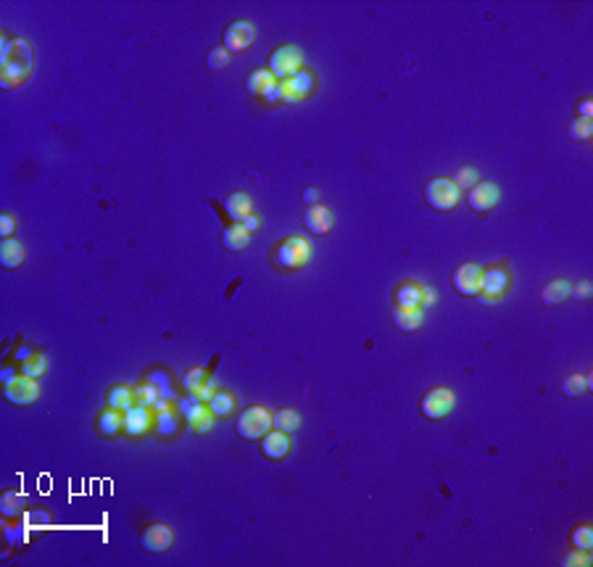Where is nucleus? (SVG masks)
Segmentation results:
<instances>
[{
	"instance_id": "f257e3e1",
	"label": "nucleus",
	"mask_w": 593,
	"mask_h": 567,
	"mask_svg": "<svg viewBox=\"0 0 593 567\" xmlns=\"http://www.w3.org/2000/svg\"><path fill=\"white\" fill-rule=\"evenodd\" d=\"M32 45L27 40H21V37L3 40V53H0V85H3V90L21 85L32 74Z\"/></svg>"
},
{
	"instance_id": "f03ea898",
	"label": "nucleus",
	"mask_w": 593,
	"mask_h": 567,
	"mask_svg": "<svg viewBox=\"0 0 593 567\" xmlns=\"http://www.w3.org/2000/svg\"><path fill=\"white\" fill-rule=\"evenodd\" d=\"M459 198H461V190L454 185V180L448 177H433L427 185H424V201L435 211H451L457 208Z\"/></svg>"
},
{
	"instance_id": "7ed1b4c3",
	"label": "nucleus",
	"mask_w": 593,
	"mask_h": 567,
	"mask_svg": "<svg viewBox=\"0 0 593 567\" xmlns=\"http://www.w3.org/2000/svg\"><path fill=\"white\" fill-rule=\"evenodd\" d=\"M271 430V412L267 407H248L237 417V435L245 441L264 438Z\"/></svg>"
},
{
	"instance_id": "20e7f679",
	"label": "nucleus",
	"mask_w": 593,
	"mask_h": 567,
	"mask_svg": "<svg viewBox=\"0 0 593 567\" xmlns=\"http://www.w3.org/2000/svg\"><path fill=\"white\" fill-rule=\"evenodd\" d=\"M511 288V277L504 267H491V269H483V280H480V293L477 298L488 306V304H496L501 301L504 295Z\"/></svg>"
},
{
	"instance_id": "39448f33",
	"label": "nucleus",
	"mask_w": 593,
	"mask_h": 567,
	"mask_svg": "<svg viewBox=\"0 0 593 567\" xmlns=\"http://www.w3.org/2000/svg\"><path fill=\"white\" fill-rule=\"evenodd\" d=\"M311 258V245L306 238L301 235H293V238H285L282 245L277 248V261L285 267V269H301L308 264Z\"/></svg>"
},
{
	"instance_id": "423d86ee",
	"label": "nucleus",
	"mask_w": 593,
	"mask_h": 567,
	"mask_svg": "<svg viewBox=\"0 0 593 567\" xmlns=\"http://www.w3.org/2000/svg\"><path fill=\"white\" fill-rule=\"evenodd\" d=\"M174 404H177V412L185 414L187 428L193 430V433H208V428L214 425V412L206 404H201V401H193L187 396V398H177Z\"/></svg>"
},
{
	"instance_id": "0eeeda50",
	"label": "nucleus",
	"mask_w": 593,
	"mask_h": 567,
	"mask_svg": "<svg viewBox=\"0 0 593 567\" xmlns=\"http://www.w3.org/2000/svg\"><path fill=\"white\" fill-rule=\"evenodd\" d=\"M454 404H457V398H454L451 388H433V391L424 394L420 409H422L427 420H443V417H448L454 412Z\"/></svg>"
},
{
	"instance_id": "6e6552de",
	"label": "nucleus",
	"mask_w": 593,
	"mask_h": 567,
	"mask_svg": "<svg viewBox=\"0 0 593 567\" xmlns=\"http://www.w3.org/2000/svg\"><path fill=\"white\" fill-rule=\"evenodd\" d=\"M277 85H280V101L282 104H298V101H304L306 95L314 90V74L301 69L298 74L288 77V80H280Z\"/></svg>"
},
{
	"instance_id": "1a4fd4ad",
	"label": "nucleus",
	"mask_w": 593,
	"mask_h": 567,
	"mask_svg": "<svg viewBox=\"0 0 593 567\" xmlns=\"http://www.w3.org/2000/svg\"><path fill=\"white\" fill-rule=\"evenodd\" d=\"M269 71L274 74L277 82H280V80H288L293 74H298V71H301V51H298V48H290V45L271 51Z\"/></svg>"
},
{
	"instance_id": "9d476101",
	"label": "nucleus",
	"mask_w": 593,
	"mask_h": 567,
	"mask_svg": "<svg viewBox=\"0 0 593 567\" xmlns=\"http://www.w3.org/2000/svg\"><path fill=\"white\" fill-rule=\"evenodd\" d=\"M37 396H40L37 380L27 378V375H21V372H19L11 383H5V398H8L11 404H16V407H29V404L37 401Z\"/></svg>"
},
{
	"instance_id": "9b49d317",
	"label": "nucleus",
	"mask_w": 593,
	"mask_h": 567,
	"mask_svg": "<svg viewBox=\"0 0 593 567\" xmlns=\"http://www.w3.org/2000/svg\"><path fill=\"white\" fill-rule=\"evenodd\" d=\"M254 40H256V27L251 21H232L224 29V51L243 53L245 48H251Z\"/></svg>"
},
{
	"instance_id": "f8f14e48",
	"label": "nucleus",
	"mask_w": 593,
	"mask_h": 567,
	"mask_svg": "<svg viewBox=\"0 0 593 567\" xmlns=\"http://www.w3.org/2000/svg\"><path fill=\"white\" fill-rule=\"evenodd\" d=\"M396 301L398 304H409V306H433L435 304V293L430 285H420V282H401V288L396 291Z\"/></svg>"
},
{
	"instance_id": "ddd939ff",
	"label": "nucleus",
	"mask_w": 593,
	"mask_h": 567,
	"mask_svg": "<svg viewBox=\"0 0 593 567\" xmlns=\"http://www.w3.org/2000/svg\"><path fill=\"white\" fill-rule=\"evenodd\" d=\"M480 280H483V269L477 267V264H461L457 267V272H454V291L459 295H467V298H472L480 293Z\"/></svg>"
},
{
	"instance_id": "4468645a",
	"label": "nucleus",
	"mask_w": 593,
	"mask_h": 567,
	"mask_svg": "<svg viewBox=\"0 0 593 567\" xmlns=\"http://www.w3.org/2000/svg\"><path fill=\"white\" fill-rule=\"evenodd\" d=\"M171 544H174V531L167 525H148L140 535V546L151 554L171 549Z\"/></svg>"
},
{
	"instance_id": "2eb2a0df",
	"label": "nucleus",
	"mask_w": 593,
	"mask_h": 567,
	"mask_svg": "<svg viewBox=\"0 0 593 567\" xmlns=\"http://www.w3.org/2000/svg\"><path fill=\"white\" fill-rule=\"evenodd\" d=\"M498 198H501V190L496 188L493 182H477V185L467 193V204H470L474 211H480V214L496 208Z\"/></svg>"
},
{
	"instance_id": "dca6fc26",
	"label": "nucleus",
	"mask_w": 593,
	"mask_h": 567,
	"mask_svg": "<svg viewBox=\"0 0 593 567\" xmlns=\"http://www.w3.org/2000/svg\"><path fill=\"white\" fill-rule=\"evenodd\" d=\"M304 224L311 235H327L335 224V217L332 211L324 206V204H317V206H308L304 214Z\"/></svg>"
},
{
	"instance_id": "f3484780",
	"label": "nucleus",
	"mask_w": 593,
	"mask_h": 567,
	"mask_svg": "<svg viewBox=\"0 0 593 567\" xmlns=\"http://www.w3.org/2000/svg\"><path fill=\"white\" fill-rule=\"evenodd\" d=\"M424 309L422 306H409V304H396L393 309V322L401 333H414L417 327L422 325Z\"/></svg>"
},
{
	"instance_id": "a211bd4d",
	"label": "nucleus",
	"mask_w": 593,
	"mask_h": 567,
	"mask_svg": "<svg viewBox=\"0 0 593 567\" xmlns=\"http://www.w3.org/2000/svg\"><path fill=\"white\" fill-rule=\"evenodd\" d=\"M151 428V409L148 407H130L127 412H124V433H130V435H143V433H148Z\"/></svg>"
},
{
	"instance_id": "6ab92c4d",
	"label": "nucleus",
	"mask_w": 593,
	"mask_h": 567,
	"mask_svg": "<svg viewBox=\"0 0 593 567\" xmlns=\"http://www.w3.org/2000/svg\"><path fill=\"white\" fill-rule=\"evenodd\" d=\"M264 454L274 459V462H280V459H285L290 454V435L285 430H274V433H267L264 435Z\"/></svg>"
},
{
	"instance_id": "aec40b11",
	"label": "nucleus",
	"mask_w": 593,
	"mask_h": 567,
	"mask_svg": "<svg viewBox=\"0 0 593 567\" xmlns=\"http://www.w3.org/2000/svg\"><path fill=\"white\" fill-rule=\"evenodd\" d=\"M24 261H27L24 243L14 241V238H5V241L0 243V264H3V269H16Z\"/></svg>"
},
{
	"instance_id": "412c9836",
	"label": "nucleus",
	"mask_w": 593,
	"mask_h": 567,
	"mask_svg": "<svg viewBox=\"0 0 593 567\" xmlns=\"http://www.w3.org/2000/svg\"><path fill=\"white\" fill-rule=\"evenodd\" d=\"M274 85H277V80H274V74H271L269 69H256V71H251L248 80H245V90H248L251 95H258V98H264Z\"/></svg>"
},
{
	"instance_id": "4be33fe9",
	"label": "nucleus",
	"mask_w": 593,
	"mask_h": 567,
	"mask_svg": "<svg viewBox=\"0 0 593 567\" xmlns=\"http://www.w3.org/2000/svg\"><path fill=\"white\" fill-rule=\"evenodd\" d=\"M248 238H251V232L240 222H232L230 227H224V232H221V243H224L227 251H243L248 245Z\"/></svg>"
},
{
	"instance_id": "5701e85b",
	"label": "nucleus",
	"mask_w": 593,
	"mask_h": 567,
	"mask_svg": "<svg viewBox=\"0 0 593 567\" xmlns=\"http://www.w3.org/2000/svg\"><path fill=\"white\" fill-rule=\"evenodd\" d=\"M224 211L230 214L232 222H243L251 214V198L245 193H232L224 198Z\"/></svg>"
},
{
	"instance_id": "b1692460",
	"label": "nucleus",
	"mask_w": 593,
	"mask_h": 567,
	"mask_svg": "<svg viewBox=\"0 0 593 567\" xmlns=\"http://www.w3.org/2000/svg\"><path fill=\"white\" fill-rule=\"evenodd\" d=\"M108 407L111 409H119V412H127L130 407H135V388L130 385H114L108 391Z\"/></svg>"
},
{
	"instance_id": "393cba45",
	"label": "nucleus",
	"mask_w": 593,
	"mask_h": 567,
	"mask_svg": "<svg viewBox=\"0 0 593 567\" xmlns=\"http://www.w3.org/2000/svg\"><path fill=\"white\" fill-rule=\"evenodd\" d=\"M24 507H27V498H24V494H19V491H5L3 498H0V512H3V517H8V520H16V517L24 512Z\"/></svg>"
},
{
	"instance_id": "a878e982",
	"label": "nucleus",
	"mask_w": 593,
	"mask_h": 567,
	"mask_svg": "<svg viewBox=\"0 0 593 567\" xmlns=\"http://www.w3.org/2000/svg\"><path fill=\"white\" fill-rule=\"evenodd\" d=\"M572 293V282H567V280H551L546 288H543V304H561L567 295Z\"/></svg>"
},
{
	"instance_id": "bb28decb",
	"label": "nucleus",
	"mask_w": 593,
	"mask_h": 567,
	"mask_svg": "<svg viewBox=\"0 0 593 567\" xmlns=\"http://www.w3.org/2000/svg\"><path fill=\"white\" fill-rule=\"evenodd\" d=\"M237 407V398L235 394H230V391H217L214 398L208 401V409L214 412V417H227V414H232Z\"/></svg>"
},
{
	"instance_id": "cd10ccee",
	"label": "nucleus",
	"mask_w": 593,
	"mask_h": 567,
	"mask_svg": "<svg viewBox=\"0 0 593 567\" xmlns=\"http://www.w3.org/2000/svg\"><path fill=\"white\" fill-rule=\"evenodd\" d=\"M98 430H101L103 435H117L119 430H124V414L119 412V409H106V412L98 417Z\"/></svg>"
},
{
	"instance_id": "c85d7f7f",
	"label": "nucleus",
	"mask_w": 593,
	"mask_h": 567,
	"mask_svg": "<svg viewBox=\"0 0 593 567\" xmlns=\"http://www.w3.org/2000/svg\"><path fill=\"white\" fill-rule=\"evenodd\" d=\"M271 425L277 430H285V433H295L301 428V414L295 409H280L277 414H271Z\"/></svg>"
},
{
	"instance_id": "c756f323",
	"label": "nucleus",
	"mask_w": 593,
	"mask_h": 567,
	"mask_svg": "<svg viewBox=\"0 0 593 567\" xmlns=\"http://www.w3.org/2000/svg\"><path fill=\"white\" fill-rule=\"evenodd\" d=\"M48 367H51V364H48V359H45L43 354H34L32 359L24 361V367H21V375H27V378L37 380V378H43V375L48 372Z\"/></svg>"
},
{
	"instance_id": "7c9ffc66",
	"label": "nucleus",
	"mask_w": 593,
	"mask_h": 567,
	"mask_svg": "<svg viewBox=\"0 0 593 567\" xmlns=\"http://www.w3.org/2000/svg\"><path fill=\"white\" fill-rule=\"evenodd\" d=\"M148 383L156 385V391H158L161 398H167V401H177V394L171 391V380L167 372H151V375H148Z\"/></svg>"
},
{
	"instance_id": "2f4dec72",
	"label": "nucleus",
	"mask_w": 593,
	"mask_h": 567,
	"mask_svg": "<svg viewBox=\"0 0 593 567\" xmlns=\"http://www.w3.org/2000/svg\"><path fill=\"white\" fill-rule=\"evenodd\" d=\"M158 398H161V396L156 391V385L148 383V380H145L143 385H135V404H140V407H148V409H151Z\"/></svg>"
},
{
	"instance_id": "473e14b6",
	"label": "nucleus",
	"mask_w": 593,
	"mask_h": 567,
	"mask_svg": "<svg viewBox=\"0 0 593 567\" xmlns=\"http://www.w3.org/2000/svg\"><path fill=\"white\" fill-rule=\"evenodd\" d=\"M177 412L174 409H164V412H156V430L158 435H171L177 430Z\"/></svg>"
},
{
	"instance_id": "72a5a7b5",
	"label": "nucleus",
	"mask_w": 593,
	"mask_h": 567,
	"mask_svg": "<svg viewBox=\"0 0 593 567\" xmlns=\"http://www.w3.org/2000/svg\"><path fill=\"white\" fill-rule=\"evenodd\" d=\"M454 180V185H457L459 190H472L477 182H480V174H477V169H472V167H464V169H459L457 177H451Z\"/></svg>"
},
{
	"instance_id": "f704fd0d",
	"label": "nucleus",
	"mask_w": 593,
	"mask_h": 567,
	"mask_svg": "<svg viewBox=\"0 0 593 567\" xmlns=\"http://www.w3.org/2000/svg\"><path fill=\"white\" fill-rule=\"evenodd\" d=\"M591 135H593V121L591 119H580V117H577V119L570 124V138L577 140V143H585Z\"/></svg>"
},
{
	"instance_id": "c9c22d12",
	"label": "nucleus",
	"mask_w": 593,
	"mask_h": 567,
	"mask_svg": "<svg viewBox=\"0 0 593 567\" xmlns=\"http://www.w3.org/2000/svg\"><path fill=\"white\" fill-rule=\"evenodd\" d=\"M206 378H208V375H206L204 367H195V370H190L185 378H182V385H185L187 394H193V391H198V388L204 385Z\"/></svg>"
},
{
	"instance_id": "e433bc0d",
	"label": "nucleus",
	"mask_w": 593,
	"mask_h": 567,
	"mask_svg": "<svg viewBox=\"0 0 593 567\" xmlns=\"http://www.w3.org/2000/svg\"><path fill=\"white\" fill-rule=\"evenodd\" d=\"M214 394H217V380L214 378H206V383L198 388V391H193V394H187L193 401H201V404H208L211 398H214Z\"/></svg>"
},
{
	"instance_id": "4c0bfd02",
	"label": "nucleus",
	"mask_w": 593,
	"mask_h": 567,
	"mask_svg": "<svg viewBox=\"0 0 593 567\" xmlns=\"http://www.w3.org/2000/svg\"><path fill=\"white\" fill-rule=\"evenodd\" d=\"M572 544H575L577 549L591 551L593 549V531L588 528V525H580V528L572 533Z\"/></svg>"
},
{
	"instance_id": "58836bf2",
	"label": "nucleus",
	"mask_w": 593,
	"mask_h": 567,
	"mask_svg": "<svg viewBox=\"0 0 593 567\" xmlns=\"http://www.w3.org/2000/svg\"><path fill=\"white\" fill-rule=\"evenodd\" d=\"M585 388H588V378H583V375H570V378L564 380V394L567 396L585 394Z\"/></svg>"
},
{
	"instance_id": "ea45409f",
	"label": "nucleus",
	"mask_w": 593,
	"mask_h": 567,
	"mask_svg": "<svg viewBox=\"0 0 593 567\" xmlns=\"http://www.w3.org/2000/svg\"><path fill=\"white\" fill-rule=\"evenodd\" d=\"M588 565H591V554L585 549L572 551V554L564 559V567H588Z\"/></svg>"
},
{
	"instance_id": "a19ab883",
	"label": "nucleus",
	"mask_w": 593,
	"mask_h": 567,
	"mask_svg": "<svg viewBox=\"0 0 593 567\" xmlns=\"http://www.w3.org/2000/svg\"><path fill=\"white\" fill-rule=\"evenodd\" d=\"M227 61H230V53L224 51V48H214V51L208 53V67L211 69H224Z\"/></svg>"
},
{
	"instance_id": "79ce46f5",
	"label": "nucleus",
	"mask_w": 593,
	"mask_h": 567,
	"mask_svg": "<svg viewBox=\"0 0 593 567\" xmlns=\"http://www.w3.org/2000/svg\"><path fill=\"white\" fill-rule=\"evenodd\" d=\"M27 520V525H37V528H43V525H48L51 522V515L48 512H43V509H34L29 515L24 517Z\"/></svg>"
},
{
	"instance_id": "37998d69",
	"label": "nucleus",
	"mask_w": 593,
	"mask_h": 567,
	"mask_svg": "<svg viewBox=\"0 0 593 567\" xmlns=\"http://www.w3.org/2000/svg\"><path fill=\"white\" fill-rule=\"evenodd\" d=\"M14 227H16V219H14L11 214H3V217H0V235L8 238V235L14 232Z\"/></svg>"
},
{
	"instance_id": "c03bdc74",
	"label": "nucleus",
	"mask_w": 593,
	"mask_h": 567,
	"mask_svg": "<svg viewBox=\"0 0 593 567\" xmlns=\"http://www.w3.org/2000/svg\"><path fill=\"white\" fill-rule=\"evenodd\" d=\"M240 224H243V227H245L248 232H258V230H261V217L251 211V214H248V217H245V219H243Z\"/></svg>"
},
{
	"instance_id": "a18cd8bd",
	"label": "nucleus",
	"mask_w": 593,
	"mask_h": 567,
	"mask_svg": "<svg viewBox=\"0 0 593 567\" xmlns=\"http://www.w3.org/2000/svg\"><path fill=\"white\" fill-rule=\"evenodd\" d=\"M304 201L308 206H317V201H319V190L317 188H306L304 190Z\"/></svg>"
},
{
	"instance_id": "49530a36",
	"label": "nucleus",
	"mask_w": 593,
	"mask_h": 567,
	"mask_svg": "<svg viewBox=\"0 0 593 567\" xmlns=\"http://www.w3.org/2000/svg\"><path fill=\"white\" fill-rule=\"evenodd\" d=\"M572 293H575L577 298H588L591 295V282H577L575 288H572Z\"/></svg>"
},
{
	"instance_id": "de8ad7c7",
	"label": "nucleus",
	"mask_w": 593,
	"mask_h": 567,
	"mask_svg": "<svg viewBox=\"0 0 593 567\" xmlns=\"http://www.w3.org/2000/svg\"><path fill=\"white\" fill-rule=\"evenodd\" d=\"M593 117V104L591 101H583L580 104V119H591Z\"/></svg>"
},
{
	"instance_id": "09e8293b",
	"label": "nucleus",
	"mask_w": 593,
	"mask_h": 567,
	"mask_svg": "<svg viewBox=\"0 0 593 567\" xmlns=\"http://www.w3.org/2000/svg\"><path fill=\"white\" fill-rule=\"evenodd\" d=\"M14 378H16V372H14V370H3V383H11Z\"/></svg>"
}]
</instances>
